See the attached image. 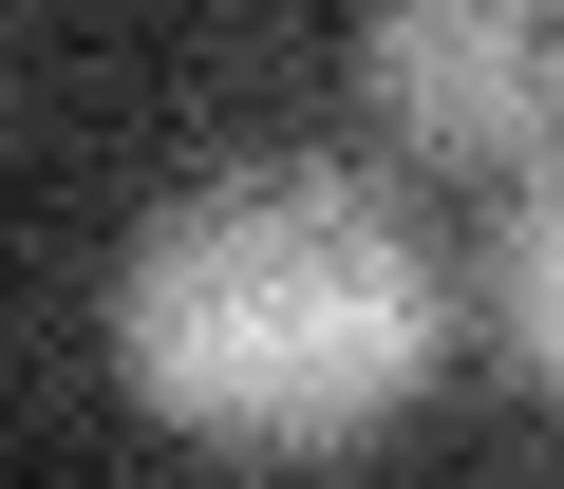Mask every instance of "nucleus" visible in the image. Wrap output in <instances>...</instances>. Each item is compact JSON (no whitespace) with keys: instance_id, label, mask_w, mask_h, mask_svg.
Instances as JSON below:
<instances>
[{"instance_id":"f257e3e1","label":"nucleus","mask_w":564,"mask_h":489,"mask_svg":"<svg viewBox=\"0 0 564 489\" xmlns=\"http://www.w3.org/2000/svg\"><path fill=\"white\" fill-rule=\"evenodd\" d=\"M452 358V264L377 170H207L113 244V377L188 452H377Z\"/></svg>"},{"instance_id":"f03ea898","label":"nucleus","mask_w":564,"mask_h":489,"mask_svg":"<svg viewBox=\"0 0 564 489\" xmlns=\"http://www.w3.org/2000/svg\"><path fill=\"white\" fill-rule=\"evenodd\" d=\"M358 95L433 170H545L564 151V0H358Z\"/></svg>"},{"instance_id":"7ed1b4c3","label":"nucleus","mask_w":564,"mask_h":489,"mask_svg":"<svg viewBox=\"0 0 564 489\" xmlns=\"http://www.w3.org/2000/svg\"><path fill=\"white\" fill-rule=\"evenodd\" d=\"M508 339H527V377L564 395V151H545L527 207H508Z\"/></svg>"}]
</instances>
